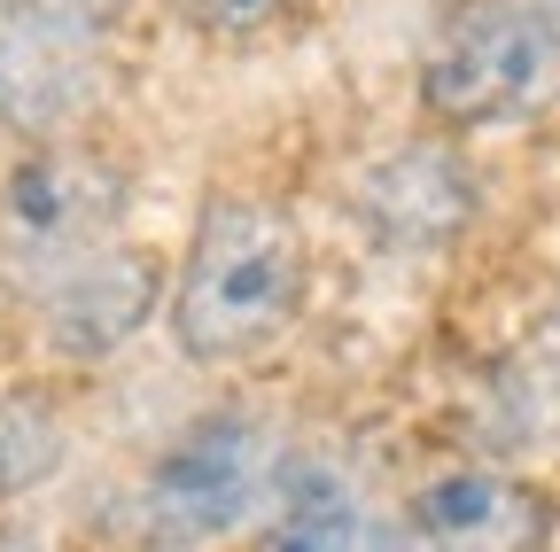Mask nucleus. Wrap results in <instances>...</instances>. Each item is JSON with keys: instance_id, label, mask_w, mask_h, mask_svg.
I'll list each match as a JSON object with an SVG mask.
<instances>
[{"instance_id": "9", "label": "nucleus", "mask_w": 560, "mask_h": 552, "mask_svg": "<svg viewBox=\"0 0 560 552\" xmlns=\"http://www.w3.org/2000/svg\"><path fill=\"white\" fill-rule=\"evenodd\" d=\"M265 552H405V544H397V521L374 514L335 467L289 459L280 498L265 514Z\"/></svg>"}, {"instance_id": "12", "label": "nucleus", "mask_w": 560, "mask_h": 552, "mask_svg": "<svg viewBox=\"0 0 560 552\" xmlns=\"http://www.w3.org/2000/svg\"><path fill=\"white\" fill-rule=\"evenodd\" d=\"M24 9H39L47 24H62V32H79V39L102 47V32L125 16V0H24Z\"/></svg>"}, {"instance_id": "5", "label": "nucleus", "mask_w": 560, "mask_h": 552, "mask_svg": "<svg viewBox=\"0 0 560 552\" xmlns=\"http://www.w3.org/2000/svg\"><path fill=\"white\" fill-rule=\"evenodd\" d=\"M552 529H560V498L514 467L429 474L397 514L405 552H545Z\"/></svg>"}, {"instance_id": "6", "label": "nucleus", "mask_w": 560, "mask_h": 552, "mask_svg": "<svg viewBox=\"0 0 560 552\" xmlns=\"http://www.w3.org/2000/svg\"><path fill=\"white\" fill-rule=\"evenodd\" d=\"M164 304V257L140 242H109L86 265H70L55 289H39V342L62 366H102L156 319Z\"/></svg>"}, {"instance_id": "7", "label": "nucleus", "mask_w": 560, "mask_h": 552, "mask_svg": "<svg viewBox=\"0 0 560 552\" xmlns=\"http://www.w3.org/2000/svg\"><path fill=\"white\" fill-rule=\"evenodd\" d=\"M102 94V47L47 24L24 0H0V125L24 141H62Z\"/></svg>"}, {"instance_id": "3", "label": "nucleus", "mask_w": 560, "mask_h": 552, "mask_svg": "<svg viewBox=\"0 0 560 552\" xmlns=\"http://www.w3.org/2000/svg\"><path fill=\"white\" fill-rule=\"evenodd\" d=\"M560 94V39L529 0H459L420 62V109L444 132L522 125Z\"/></svg>"}, {"instance_id": "1", "label": "nucleus", "mask_w": 560, "mask_h": 552, "mask_svg": "<svg viewBox=\"0 0 560 552\" xmlns=\"http://www.w3.org/2000/svg\"><path fill=\"white\" fill-rule=\"evenodd\" d=\"M312 289L304 226L265 195H210L172 281V342L195 366H242L296 327Z\"/></svg>"}, {"instance_id": "11", "label": "nucleus", "mask_w": 560, "mask_h": 552, "mask_svg": "<svg viewBox=\"0 0 560 552\" xmlns=\"http://www.w3.org/2000/svg\"><path fill=\"white\" fill-rule=\"evenodd\" d=\"M289 0H179V16L202 32V39H249L265 24H280Z\"/></svg>"}, {"instance_id": "8", "label": "nucleus", "mask_w": 560, "mask_h": 552, "mask_svg": "<svg viewBox=\"0 0 560 552\" xmlns=\"http://www.w3.org/2000/svg\"><path fill=\"white\" fill-rule=\"evenodd\" d=\"M350 211H359V226L374 242H389V249H444L475 219V172L436 141H412V149L366 164Z\"/></svg>"}, {"instance_id": "10", "label": "nucleus", "mask_w": 560, "mask_h": 552, "mask_svg": "<svg viewBox=\"0 0 560 552\" xmlns=\"http://www.w3.org/2000/svg\"><path fill=\"white\" fill-rule=\"evenodd\" d=\"M70 459V428H62V404L47 389H9L0 397V506L32 498L39 482H55Z\"/></svg>"}, {"instance_id": "2", "label": "nucleus", "mask_w": 560, "mask_h": 552, "mask_svg": "<svg viewBox=\"0 0 560 552\" xmlns=\"http://www.w3.org/2000/svg\"><path fill=\"white\" fill-rule=\"evenodd\" d=\"M280 436L257 412H202L179 428L132 491V544L140 552H219L280 498Z\"/></svg>"}, {"instance_id": "4", "label": "nucleus", "mask_w": 560, "mask_h": 552, "mask_svg": "<svg viewBox=\"0 0 560 552\" xmlns=\"http://www.w3.org/2000/svg\"><path fill=\"white\" fill-rule=\"evenodd\" d=\"M125 211V172L94 149L39 141L0 164V265L32 289H55L70 265L109 249Z\"/></svg>"}, {"instance_id": "13", "label": "nucleus", "mask_w": 560, "mask_h": 552, "mask_svg": "<svg viewBox=\"0 0 560 552\" xmlns=\"http://www.w3.org/2000/svg\"><path fill=\"white\" fill-rule=\"evenodd\" d=\"M529 9H537V16L552 24V39H560V0H529Z\"/></svg>"}]
</instances>
